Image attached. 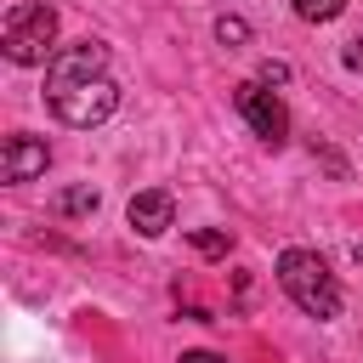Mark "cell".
I'll list each match as a JSON object with an SVG mask.
<instances>
[{"label": "cell", "mask_w": 363, "mask_h": 363, "mask_svg": "<svg viewBox=\"0 0 363 363\" xmlns=\"http://www.w3.org/2000/svg\"><path fill=\"white\" fill-rule=\"evenodd\" d=\"M340 62H346V68H352V74H363V40H352V45H346V51H340Z\"/></svg>", "instance_id": "4fadbf2b"}, {"label": "cell", "mask_w": 363, "mask_h": 363, "mask_svg": "<svg viewBox=\"0 0 363 363\" xmlns=\"http://www.w3.org/2000/svg\"><path fill=\"white\" fill-rule=\"evenodd\" d=\"M278 284H284V295L306 312V318H318V323H329V318H340V284H335V272L323 267V255L318 250H284L278 255Z\"/></svg>", "instance_id": "6da1fadb"}, {"label": "cell", "mask_w": 363, "mask_h": 363, "mask_svg": "<svg viewBox=\"0 0 363 363\" xmlns=\"http://www.w3.org/2000/svg\"><path fill=\"white\" fill-rule=\"evenodd\" d=\"M187 238H193V250H199V255H227V244H233L221 227H193Z\"/></svg>", "instance_id": "30bf717a"}, {"label": "cell", "mask_w": 363, "mask_h": 363, "mask_svg": "<svg viewBox=\"0 0 363 363\" xmlns=\"http://www.w3.org/2000/svg\"><path fill=\"white\" fill-rule=\"evenodd\" d=\"M45 164H51V147L40 142V136H28V130H17V136H6V147H0V182H34V176H45Z\"/></svg>", "instance_id": "5b68a950"}, {"label": "cell", "mask_w": 363, "mask_h": 363, "mask_svg": "<svg viewBox=\"0 0 363 363\" xmlns=\"http://www.w3.org/2000/svg\"><path fill=\"white\" fill-rule=\"evenodd\" d=\"M233 108L244 113V125L267 142V147H278L284 136H289V108L261 85V79H244V85H233Z\"/></svg>", "instance_id": "277c9868"}, {"label": "cell", "mask_w": 363, "mask_h": 363, "mask_svg": "<svg viewBox=\"0 0 363 363\" xmlns=\"http://www.w3.org/2000/svg\"><path fill=\"white\" fill-rule=\"evenodd\" d=\"M45 102H51V113H57L62 125H74V130H91V125H102V119L119 108V85H113L108 74L51 79V85H45Z\"/></svg>", "instance_id": "3957f363"}, {"label": "cell", "mask_w": 363, "mask_h": 363, "mask_svg": "<svg viewBox=\"0 0 363 363\" xmlns=\"http://www.w3.org/2000/svg\"><path fill=\"white\" fill-rule=\"evenodd\" d=\"M85 210H96V187H68L57 199V216H85Z\"/></svg>", "instance_id": "9c48e42d"}, {"label": "cell", "mask_w": 363, "mask_h": 363, "mask_svg": "<svg viewBox=\"0 0 363 363\" xmlns=\"http://www.w3.org/2000/svg\"><path fill=\"white\" fill-rule=\"evenodd\" d=\"M289 6H295L301 23H335L346 11V0H289Z\"/></svg>", "instance_id": "ba28073f"}, {"label": "cell", "mask_w": 363, "mask_h": 363, "mask_svg": "<svg viewBox=\"0 0 363 363\" xmlns=\"http://www.w3.org/2000/svg\"><path fill=\"white\" fill-rule=\"evenodd\" d=\"M79 74H108V45H96V40L57 45V57L45 62V85L51 79H79Z\"/></svg>", "instance_id": "8992f818"}, {"label": "cell", "mask_w": 363, "mask_h": 363, "mask_svg": "<svg viewBox=\"0 0 363 363\" xmlns=\"http://www.w3.org/2000/svg\"><path fill=\"white\" fill-rule=\"evenodd\" d=\"M216 40H221V45H244V40H250V23H244V17H216Z\"/></svg>", "instance_id": "8fae6325"}, {"label": "cell", "mask_w": 363, "mask_h": 363, "mask_svg": "<svg viewBox=\"0 0 363 363\" xmlns=\"http://www.w3.org/2000/svg\"><path fill=\"white\" fill-rule=\"evenodd\" d=\"M182 363H227V357H216V352H182Z\"/></svg>", "instance_id": "5bb4252c"}, {"label": "cell", "mask_w": 363, "mask_h": 363, "mask_svg": "<svg viewBox=\"0 0 363 363\" xmlns=\"http://www.w3.org/2000/svg\"><path fill=\"white\" fill-rule=\"evenodd\" d=\"M125 221H130L142 238H159V233H170V221H176V199H170L164 187H147V193H136V199L125 204Z\"/></svg>", "instance_id": "52a82bcc"}, {"label": "cell", "mask_w": 363, "mask_h": 363, "mask_svg": "<svg viewBox=\"0 0 363 363\" xmlns=\"http://www.w3.org/2000/svg\"><path fill=\"white\" fill-rule=\"evenodd\" d=\"M0 51H6V62H17V68L51 62V57H57V11H51L45 0H17V6L6 11Z\"/></svg>", "instance_id": "7a4b0ae2"}, {"label": "cell", "mask_w": 363, "mask_h": 363, "mask_svg": "<svg viewBox=\"0 0 363 363\" xmlns=\"http://www.w3.org/2000/svg\"><path fill=\"white\" fill-rule=\"evenodd\" d=\"M284 79H289L284 62H261V85H284Z\"/></svg>", "instance_id": "7c38bea8"}, {"label": "cell", "mask_w": 363, "mask_h": 363, "mask_svg": "<svg viewBox=\"0 0 363 363\" xmlns=\"http://www.w3.org/2000/svg\"><path fill=\"white\" fill-rule=\"evenodd\" d=\"M352 261H357V267H363V244H352Z\"/></svg>", "instance_id": "9a60e30c"}]
</instances>
